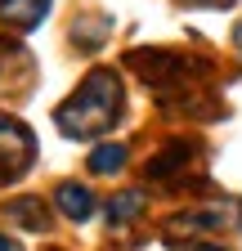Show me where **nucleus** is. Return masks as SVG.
I'll return each instance as SVG.
<instances>
[{"instance_id":"obj_7","label":"nucleus","mask_w":242,"mask_h":251,"mask_svg":"<svg viewBox=\"0 0 242 251\" xmlns=\"http://www.w3.org/2000/svg\"><path fill=\"white\" fill-rule=\"evenodd\" d=\"M121 166H126V144H99L90 152V171L95 175H117Z\"/></svg>"},{"instance_id":"obj_3","label":"nucleus","mask_w":242,"mask_h":251,"mask_svg":"<svg viewBox=\"0 0 242 251\" xmlns=\"http://www.w3.org/2000/svg\"><path fill=\"white\" fill-rule=\"evenodd\" d=\"M54 206L63 211L68 220H90V215H95V193H90L85 184H76V179H63L54 188Z\"/></svg>"},{"instance_id":"obj_11","label":"nucleus","mask_w":242,"mask_h":251,"mask_svg":"<svg viewBox=\"0 0 242 251\" xmlns=\"http://www.w3.org/2000/svg\"><path fill=\"white\" fill-rule=\"evenodd\" d=\"M193 5H233V0H193Z\"/></svg>"},{"instance_id":"obj_12","label":"nucleus","mask_w":242,"mask_h":251,"mask_svg":"<svg viewBox=\"0 0 242 251\" xmlns=\"http://www.w3.org/2000/svg\"><path fill=\"white\" fill-rule=\"evenodd\" d=\"M184 251H224V247H184Z\"/></svg>"},{"instance_id":"obj_9","label":"nucleus","mask_w":242,"mask_h":251,"mask_svg":"<svg viewBox=\"0 0 242 251\" xmlns=\"http://www.w3.org/2000/svg\"><path fill=\"white\" fill-rule=\"evenodd\" d=\"M0 251H23V247H18L14 238H5V233H0Z\"/></svg>"},{"instance_id":"obj_2","label":"nucleus","mask_w":242,"mask_h":251,"mask_svg":"<svg viewBox=\"0 0 242 251\" xmlns=\"http://www.w3.org/2000/svg\"><path fill=\"white\" fill-rule=\"evenodd\" d=\"M36 157V139L23 121L0 112V184H14Z\"/></svg>"},{"instance_id":"obj_10","label":"nucleus","mask_w":242,"mask_h":251,"mask_svg":"<svg viewBox=\"0 0 242 251\" xmlns=\"http://www.w3.org/2000/svg\"><path fill=\"white\" fill-rule=\"evenodd\" d=\"M233 45H238V50H242V23H238V27H233Z\"/></svg>"},{"instance_id":"obj_1","label":"nucleus","mask_w":242,"mask_h":251,"mask_svg":"<svg viewBox=\"0 0 242 251\" xmlns=\"http://www.w3.org/2000/svg\"><path fill=\"white\" fill-rule=\"evenodd\" d=\"M117 112H121V81L112 68H95L68 103H58L54 126L68 139H95L117 121Z\"/></svg>"},{"instance_id":"obj_5","label":"nucleus","mask_w":242,"mask_h":251,"mask_svg":"<svg viewBox=\"0 0 242 251\" xmlns=\"http://www.w3.org/2000/svg\"><path fill=\"white\" fill-rule=\"evenodd\" d=\"M193 152V144H184V139H175V144H166L157 157H153V166H148V175H153V179H166L170 171H179V166H184V157Z\"/></svg>"},{"instance_id":"obj_8","label":"nucleus","mask_w":242,"mask_h":251,"mask_svg":"<svg viewBox=\"0 0 242 251\" xmlns=\"http://www.w3.org/2000/svg\"><path fill=\"white\" fill-rule=\"evenodd\" d=\"M144 211V193L139 188H126V193H117L112 206H108V225H126V220H135Z\"/></svg>"},{"instance_id":"obj_4","label":"nucleus","mask_w":242,"mask_h":251,"mask_svg":"<svg viewBox=\"0 0 242 251\" xmlns=\"http://www.w3.org/2000/svg\"><path fill=\"white\" fill-rule=\"evenodd\" d=\"M45 14H49V0H0V23H9L18 31L41 27Z\"/></svg>"},{"instance_id":"obj_6","label":"nucleus","mask_w":242,"mask_h":251,"mask_svg":"<svg viewBox=\"0 0 242 251\" xmlns=\"http://www.w3.org/2000/svg\"><path fill=\"white\" fill-rule=\"evenodd\" d=\"M5 215H9V220H18V225H27V229H36V233L45 229V220H49V215H45V206H41V198H18V202H9V206H5Z\"/></svg>"}]
</instances>
